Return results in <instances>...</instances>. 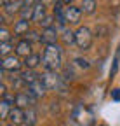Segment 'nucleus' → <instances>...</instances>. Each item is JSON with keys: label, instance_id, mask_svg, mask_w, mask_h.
Instances as JSON below:
<instances>
[{"label": "nucleus", "instance_id": "nucleus-1", "mask_svg": "<svg viewBox=\"0 0 120 126\" xmlns=\"http://www.w3.org/2000/svg\"><path fill=\"white\" fill-rule=\"evenodd\" d=\"M42 65L47 72H57L61 68V49L57 44L45 46L42 54Z\"/></svg>", "mask_w": 120, "mask_h": 126}, {"label": "nucleus", "instance_id": "nucleus-2", "mask_svg": "<svg viewBox=\"0 0 120 126\" xmlns=\"http://www.w3.org/2000/svg\"><path fill=\"white\" fill-rule=\"evenodd\" d=\"M92 32L89 30L87 26H80L77 32H75V44H77L80 49H89L92 46Z\"/></svg>", "mask_w": 120, "mask_h": 126}, {"label": "nucleus", "instance_id": "nucleus-3", "mask_svg": "<svg viewBox=\"0 0 120 126\" xmlns=\"http://www.w3.org/2000/svg\"><path fill=\"white\" fill-rule=\"evenodd\" d=\"M21 65H23V61L19 60V56L18 54H11V56H5V58H2V70L4 72H18L19 68H21Z\"/></svg>", "mask_w": 120, "mask_h": 126}, {"label": "nucleus", "instance_id": "nucleus-4", "mask_svg": "<svg viewBox=\"0 0 120 126\" xmlns=\"http://www.w3.org/2000/svg\"><path fill=\"white\" fill-rule=\"evenodd\" d=\"M65 18H66V23H70V25H78L82 19V9L77 5H66L65 7Z\"/></svg>", "mask_w": 120, "mask_h": 126}, {"label": "nucleus", "instance_id": "nucleus-5", "mask_svg": "<svg viewBox=\"0 0 120 126\" xmlns=\"http://www.w3.org/2000/svg\"><path fill=\"white\" fill-rule=\"evenodd\" d=\"M35 102H37V98L32 96V94L26 91V93H18V94H16V103H14V105L26 110V109H32V107L35 105Z\"/></svg>", "mask_w": 120, "mask_h": 126}, {"label": "nucleus", "instance_id": "nucleus-6", "mask_svg": "<svg viewBox=\"0 0 120 126\" xmlns=\"http://www.w3.org/2000/svg\"><path fill=\"white\" fill-rule=\"evenodd\" d=\"M9 121H11V124H14V126L26 124V110H24V109H19V107H12L11 114H9Z\"/></svg>", "mask_w": 120, "mask_h": 126}, {"label": "nucleus", "instance_id": "nucleus-7", "mask_svg": "<svg viewBox=\"0 0 120 126\" xmlns=\"http://www.w3.org/2000/svg\"><path fill=\"white\" fill-rule=\"evenodd\" d=\"M40 79L47 89H56L59 86V82H61V77L57 75V72H45L44 75H40Z\"/></svg>", "mask_w": 120, "mask_h": 126}, {"label": "nucleus", "instance_id": "nucleus-8", "mask_svg": "<svg viewBox=\"0 0 120 126\" xmlns=\"http://www.w3.org/2000/svg\"><path fill=\"white\" fill-rule=\"evenodd\" d=\"M4 12L9 16H14L16 12H21L23 9V0H2Z\"/></svg>", "mask_w": 120, "mask_h": 126}, {"label": "nucleus", "instance_id": "nucleus-9", "mask_svg": "<svg viewBox=\"0 0 120 126\" xmlns=\"http://www.w3.org/2000/svg\"><path fill=\"white\" fill-rule=\"evenodd\" d=\"M16 54L18 56H23V58H28L30 54H33L32 51V42H30L28 39H23L16 44Z\"/></svg>", "mask_w": 120, "mask_h": 126}, {"label": "nucleus", "instance_id": "nucleus-10", "mask_svg": "<svg viewBox=\"0 0 120 126\" xmlns=\"http://www.w3.org/2000/svg\"><path fill=\"white\" fill-rule=\"evenodd\" d=\"M45 84L42 82V79H38L37 82H33V84H30L28 86V93L32 94V96H35V98H42L44 94H45Z\"/></svg>", "mask_w": 120, "mask_h": 126}, {"label": "nucleus", "instance_id": "nucleus-11", "mask_svg": "<svg viewBox=\"0 0 120 126\" xmlns=\"http://www.w3.org/2000/svg\"><path fill=\"white\" fill-rule=\"evenodd\" d=\"M57 40V30L52 26V28H45L42 32V42L45 46H51V44H56Z\"/></svg>", "mask_w": 120, "mask_h": 126}, {"label": "nucleus", "instance_id": "nucleus-12", "mask_svg": "<svg viewBox=\"0 0 120 126\" xmlns=\"http://www.w3.org/2000/svg\"><path fill=\"white\" fill-rule=\"evenodd\" d=\"M40 63H42V58H40V54L33 53V54H30L28 58H24L23 65L26 67V70H35V68L40 65Z\"/></svg>", "mask_w": 120, "mask_h": 126}, {"label": "nucleus", "instance_id": "nucleus-13", "mask_svg": "<svg viewBox=\"0 0 120 126\" xmlns=\"http://www.w3.org/2000/svg\"><path fill=\"white\" fill-rule=\"evenodd\" d=\"M30 32V21L28 19H19L14 23V33L16 35H26Z\"/></svg>", "mask_w": 120, "mask_h": 126}, {"label": "nucleus", "instance_id": "nucleus-14", "mask_svg": "<svg viewBox=\"0 0 120 126\" xmlns=\"http://www.w3.org/2000/svg\"><path fill=\"white\" fill-rule=\"evenodd\" d=\"M54 16L57 18V23L61 25V26H65V25H66V18H65V5H63V2H56V5H54Z\"/></svg>", "mask_w": 120, "mask_h": 126}, {"label": "nucleus", "instance_id": "nucleus-15", "mask_svg": "<svg viewBox=\"0 0 120 126\" xmlns=\"http://www.w3.org/2000/svg\"><path fill=\"white\" fill-rule=\"evenodd\" d=\"M47 16V12H45V5H44L42 2H38L35 7H33V21H37V23H40L44 18Z\"/></svg>", "mask_w": 120, "mask_h": 126}, {"label": "nucleus", "instance_id": "nucleus-16", "mask_svg": "<svg viewBox=\"0 0 120 126\" xmlns=\"http://www.w3.org/2000/svg\"><path fill=\"white\" fill-rule=\"evenodd\" d=\"M21 77H23V81L26 82V86H30V84H33V82H37L38 79H40V75H37L33 70H24L23 74H21Z\"/></svg>", "mask_w": 120, "mask_h": 126}, {"label": "nucleus", "instance_id": "nucleus-17", "mask_svg": "<svg viewBox=\"0 0 120 126\" xmlns=\"http://www.w3.org/2000/svg\"><path fill=\"white\" fill-rule=\"evenodd\" d=\"M11 110H12V103L2 100L0 102V119H9V114H11Z\"/></svg>", "mask_w": 120, "mask_h": 126}, {"label": "nucleus", "instance_id": "nucleus-18", "mask_svg": "<svg viewBox=\"0 0 120 126\" xmlns=\"http://www.w3.org/2000/svg\"><path fill=\"white\" fill-rule=\"evenodd\" d=\"M96 0H82V4H80V9H82V12H85V14H92L94 11H96Z\"/></svg>", "mask_w": 120, "mask_h": 126}, {"label": "nucleus", "instance_id": "nucleus-19", "mask_svg": "<svg viewBox=\"0 0 120 126\" xmlns=\"http://www.w3.org/2000/svg\"><path fill=\"white\" fill-rule=\"evenodd\" d=\"M37 123V110L32 109H26V126H33Z\"/></svg>", "mask_w": 120, "mask_h": 126}, {"label": "nucleus", "instance_id": "nucleus-20", "mask_svg": "<svg viewBox=\"0 0 120 126\" xmlns=\"http://www.w3.org/2000/svg\"><path fill=\"white\" fill-rule=\"evenodd\" d=\"M14 49L11 42H0V54H2V58L5 56H11V51Z\"/></svg>", "mask_w": 120, "mask_h": 126}, {"label": "nucleus", "instance_id": "nucleus-21", "mask_svg": "<svg viewBox=\"0 0 120 126\" xmlns=\"http://www.w3.org/2000/svg\"><path fill=\"white\" fill-rule=\"evenodd\" d=\"M63 42H65L66 46L75 44V32H71V30H65V32H63Z\"/></svg>", "mask_w": 120, "mask_h": 126}, {"label": "nucleus", "instance_id": "nucleus-22", "mask_svg": "<svg viewBox=\"0 0 120 126\" xmlns=\"http://www.w3.org/2000/svg\"><path fill=\"white\" fill-rule=\"evenodd\" d=\"M118 65H120V47L117 49V53H115V58H113V67H111V77L118 72Z\"/></svg>", "mask_w": 120, "mask_h": 126}, {"label": "nucleus", "instance_id": "nucleus-23", "mask_svg": "<svg viewBox=\"0 0 120 126\" xmlns=\"http://www.w3.org/2000/svg\"><path fill=\"white\" fill-rule=\"evenodd\" d=\"M21 19H33V7H23L21 9Z\"/></svg>", "mask_w": 120, "mask_h": 126}, {"label": "nucleus", "instance_id": "nucleus-24", "mask_svg": "<svg viewBox=\"0 0 120 126\" xmlns=\"http://www.w3.org/2000/svg\"><path fill=\"white\" fill-rule=\"evenodd\" d=\"M52 23H54V16L47 14V16H45V18H44L38 25H40V26H44V30H45V28H52Z\"/></svg>", "mask_w": 120, "mask_h": 126}, {"label": "nucleus", "instance_id": "nucleus-25", "mask_svg": "<svg viewBox=\"0 0 120 126\" xmlns=\"http://www.w3.org/2000/svg\"><path fill=\"white\" fill-rule=\"evenodd\" d=\"M26 35H28L26 39H28L30 42H42V33H37V32H33V30H30L28 33H26Z\"/></svg>", "mask_w": 120, "mask_h": 126}, {"label": "nucleus", "instance_id": "nucleus-26", "mask_svg": "<svg viewBox=\"0 0 120 126\" xmlns=\"http://www.w3.org/2000/svg\"><path fill=\"white\" fill-rule=\"evenodd\" d=\"M0 42H11V32L5 26L0 28Z\"/></svg>", "mask_w": 120, "mask_h": 126}, {"label": "nucleus", "instance_id": "nucleus-27", "mask_svg": "<svg viewBox=\"0 0 120 126\" xmlns=\"http://www.w3.org/2000/svg\"><path fill=\"white\" fill-rule=\"evenodd\" d=\"M75 63H77L78 67H82V68H89V67H91L89 60H85V58H77V60H75Z\"/></svg>", "mask_w": 120, "mask_h": 126}, {"label": "nucleus", "instance_id": "nucleus-28", "mask_svg": "<svg viewBox=\"0 0 120 126\" xmlns=\"http://www.w3.org/2000/svg\"><path fill=\"white\" fill-rule=\"evenodd\" d=\"M111 98H113L115 102H120V88L111 89Z\"/></svg>", "mask_w": 120, "mask_h": 126}, {"label": "nucleus", "instance_id": "nucleus-29", "mask_svg": "<svg viewBox=\"0 0 120 126\" xmlns=\"http://www.w3.org/2000/svg\"><path fill=\"white\" fill-rule=\"evenodd\" d=\"M5 93H9V91H7V86H5V84L2 82V84H0V94H2V96H4Z\"/></svg>", "mask_w": 120, "mask_h": 126}, {"label": "nucleus", "instance_id": "nucleus-30", "mask_svg": "<svg viewBox=\"0 0 120 126\" xmlns=\"http://www.w3.org/2000/svg\"><path fill=\"white\" fill-rule=\"evenodd\" d=\"M40 2H42L44 5H45V7H47L49 4H52V5H56V0H40Z\"/></svg>", "mask_w": 120, "mask_h": 126}, {"label": "nucleus", "instance_id": "nucleus-31", "mask_svg": "<svg viewBox=\"0 0 120 126\" xmlns=\"http://www.w3.org/2000/svg\"><path fill=\"white\" fill-rule=\"evenodd\" d=\"M4 126H14V124H4Z\"/></svg>", "mask_w": 120, "mask_h": 126}, {"label": "nucleus", "instance_id": "nucleus-32", "mask_svg": "<svg viewBox=\"0 0 120 126\" xmlns=\"http://www.w3.org/2000/svg\"><path fill=\"white\" fill-rule=\"evenodd\" d=\"M101 126H106V124H101Z\"/></svg>", "mask_w": 120, "mask_h": 126}]
</instances>
